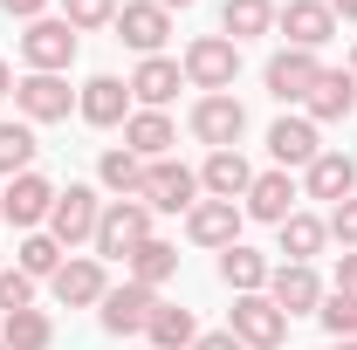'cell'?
<instances>
[{"mask_svg": "<svg viewBox=\"0 0 357 350\" xmlns=\"http://www.w3.org/2000/svg\"><path fill=\"white\" fill-rule=\"evenodd\" d=\"M178 69H185V89L220 96V89H234V76H241V48L227 42V35H192L185 55H178Z\"/></svg>", "mask_w": 357, "mask_h": 350, "instance_id": "1", "label": "cell"}, {"mask_svg": "<svg viewBox=\"0 0 357 350\" xmlns=\"http://www.w3.org/2000/svg\"><path fill=\"white\" fill-rule=\"evenodd\" d=\"M144 241H151V206H144V199H110L89 248H96V261H131Z\"/></svg>", "mask_w": 357, "mask_h": 350, "instance_id": "2", "label": "cell"}, {"mask_svg": "<svg viewBox=\"0 0 357 350\" xmlns=\"http://www.w3.org/2000/svg\"><path fill=\"white\" fill-rule=\"evenodd\" d=\"M76 28L62 21V14H42V21H28V35H21V62L35 69V76H62L69 62H76Z\"/></svg>", "mask_w": 357, "mask_h": 350, "instance_id": "3", "label": "cell"}, {"mask_svg": "<svg viewBox=\"0 0 357 350\" xmlns=\"http://www.w3.org/2000/svg\"><path fill=\"white\" fill-rule=\"evenodd\" d=\"M55 192H62V185H48L42 172L7 178V185H0V220H7V227H21V234H42L48 213H55Z\"/></svg>", "mask_w": 357, "mask_h": 350, "instance_id": "4", "label": "cell"}, {"mask_svg": "<svg viewBox=\"0 0 357 350\" xmlns=\"http://www.w3.org/2000/svg\"><path fill=\"white\" fill-rule=\"evenodd\" d=\"M137 199H144L151 213H192V206H199V172H185L178 158H151Z\"/></svg>", "mask_w": 357, "mask_h": 350, "instance_id": "5", "label": "cell"}, {"mask_svg": "<svg viewBox=\"0 0 357 350\" xmlns=\"http://www.w3.org/2000/svg\"><path fill=\"white\" fill-rule=\"evenodd\" d=\"M227 330H234L248 350H282V344H289V316L268 303V296H234V309H227Z\"/></svg>", "mask_w": 357, "mask_h": 350, "instance_id": "6", "label": "cell"}, {"mask_svg": "<svg viewBox=\"0 0 357 350\" xmlns=\"http://www.w3.org/2000/svg\"><path fill=\"white\" fill-rule=\"evenodd\" d=\"M96 220H103V199H96L89 185H62V192H55V213H48V234H55L62 254H69V248L96 241Z\"/></svg>", "mask_w": 357, "mask_h": 350, "instance_id": "7", "label": "cell"}, {"mask_svg": "<svg viewBox=\"0 0 357 350\" xmlns=\"http://www.w3.org/2000/svg\"><path fill=\"white\" fill-rule=\"evenodd\" d=\"M261 296L282 309V316H316L330 289H323V275H316L310 261H282L275 275H268V289H261Z\"/></svg>", "mask_w": 357, "mask_h": 350, "instance_id": "8", "label": "cell"}, {"mask_svg": "<svg viewBox=\"0 0 357 350\" xmlns=\"http://www.w3.org/2000/svg\"><path fill=\"white\" fill-rule=\"evenodd\" d=\"M14 110H21V124H62L69 110H76V89L62 83V76H21L14 83Z\"/></svg>", "mask_w": 357, "mask_h": 350, "instance_id": "9", "label": "cell"}, {"mask_svg": "<svg viewBox=\"0 0 357 350\" xmlns=\"http://www.w3.org/2000/svg\"><path fill=\"white\" fill-rule=\"evenodd\" d=\"M185 124H192V137H199V144L234 151V144H241V131H248V110H241V96H227V89H220V96H199Z\"/></svg>", "mask_w": 357, "mask_h": 350, "instance_id": "10", "label": "cell"}, {"mask_svg": "<svg viewBox=\"0 0 357 350\" xmlns=\"http://www.w3.org/2000/svg\"><path fill=\"white\" fill-rule=\"evenodd\" d=\"M48 296H55L62 309H96L103 296H110V275H103V261H96V254H69V261L55 268Z\"/></svg>", "mask_w": 357, "mask_h": 350, "instance_id": "11", "label": "cell"}, {"mask_svg": "<svg viewBox=\"0 0 357 350\" xmlns=\"http://www.w3.org/2000/svg\"><path fill=\"white\" fill-rule=\"evenodd\" d=\"M110 28H117V42L137 48V55H158V48L172 42V14H165L158 0H124Z\"/></svg>", "mask_w": 357, "mask_h": 350, "instance_id": "12", "label": "cell"}, {"mask_svg": "<svg viewBox=\"0 0 357 350\" xmlns=\"http://www.w3.org/2000/svg\"><path fill=\"white\" fill-rule=\"evenodd\" d=\"M151 309H158V289H144V282H124V289H110V296L96 303V323H103L110 337H144Z\"/></svg>", "mask_w": 357, "mask_h": 350, "instance_id": "13", "label": "cell"}, {"mask_svg": "<svg viewBox=\"0 0 357 350\" xmlns=\"http://www.w3.org/2000/svg\"><path fill=\"white\" fill-rule=\"evenodd\" d=\"M316 76H323V62H316L310 48H275V55H268V69H261V83H268L275 103H303Z\"/></svg>", "mask_w": 357, "mask_h": 350, "instance_id": "14", "label": "cell"}, {"mask_svg": "<svg viewBox=\"0 0 357 350\" xmlns=\"http://www.w3.org/2000/svg\"><path fill=\"white\" fill-rule=\"evenodd\" d=\"M296 199H303V185L275 165V172H255L248 199H241V213H248V220H268V227H282V220L296 213Z\"/></svg>", "mask_w": 357, "mask_h": 350, "instance_id": "15", "label": "cell"}, {"mask_svg": "<svg viewBox=\"0 0 357 350\" xmlns=\"http://www.w3.org/2000/svg\"><path fill=\"white\" fill-rule=\"evenodd\" d=\"M76 110H83V124L96 131H117L124 117H131V83H117V76H89L76 89Z\"/></svg>", "mask_w": 357, "mask_h": 350, "instance_id": "16", "label": "cell"}, {"mask_svg": "<svg viewBox=\"0 0 357 350\" xmlns=\"http://www.w3.org/2000/svg\"><path fill=\"white\" fill-rule=\"evenodd\" d=\"M275 28L289 35V48H323L330 35H337V14L323 7V0H289V7H275Z\"/></svg>", "mask_w": 357, "mask_h": 350, "instance_id": "17", "label": "cell"}, {"mask_svg": "<svg viewBox=\"0 0 357 350\" xmlns=\"http://www.w3.org/2000/svg\"><path fill=\"white\" fill-rule=\"evenodd\" d=\"M241 206H234V199H199V206H192V213H185V241H192V248H234V241H241Z\"/></svg>", "mask_w": 357, "mask_h": 350, "instance_id": "18", "label": "cell"}, {"mask_svg": "<svg viewBox=\"0 0 357 350\" xmlns=\"http://www.w3.org/2000/svg\"><path fill=\"white\" fill-rule=\"evenodd\" d=\"M357 110V76L351 69H323L310 83V96H303V117L310 124H337V117H351Z\"/></svg>", "mask_w": 357, "mask_h": 350, "instance_id": "19", "label": "cell"}, {"mask_svg": "<svg viewBox=\"0 0 357 350\" xmlns=\"http://www.w3.org/2000/svg\"><path fill=\"white\" fill-rule=\"evenodd\" d=\"M268 151H275V165L289 172V165H316L330 144L316 137V124H310V117H275V124H268Z\"/></svg>", "mask_w": 357, "mask_h": 350, "instance_id": "20", "label": "cell"}, {"mask_svg": "<svg viewBox=\"0 0 357 350\" xmlns=\"http://www.w3.org/2000/svg\"><path fill=\"white\" fill-rule=\"evenodd\" d=\"M178 89H185V69H178L172 55H144L131 69V103H144V110H165Z\"/></svg>", "mask_w": 357, "mask_h": 350, "instance_id": "21", "label": "cell"}, {"mask_svg": "<svg viewBox=\"0 0 357 350\" xmlns=\"http://www.w3.org/2000/svg\"><path fill=\"white\" fill-rule=\"evenodd\" d=\"M357 192V158L351 151H323L316 165H303V199H351Z\"/></svg>", "mask_w": 357, "mask_h": 350, "instance_id": "22", "label": "cell"}, {"mask_svg": "<svg viewBox=\"0 0 357 350\" xmlns=\"http://www.w3.org/2000/svg\"><path fill=\"white\" fill-rule=\"evenodd\" d=\"M248 185H255V165L241 158V144L234 151H206V165H199V192L206 199H248Z\"/></svg>", "mask_w": 357, "mask_h": 350, "instance_id": "23", "label": "cell"}, {"mask_svg": "<svg viewBox=\"0 0 357 350\" xmlns=\"http://www.w3.org/2000/svg\"><path fill=\"white\" fill-rule=\"evenodd\" d=\"M172 144H178V124L165 117V110H131V117H124V151H137L144 165L165 158Z\"/></svg>", "mask_w": 357, "mask_h": 350, "instance_id": "24", "label": "cell"}, {"mask_svg": "<svg viewBox=\"0 0 357 350\" xmlns=\"http://www.w3.org/2000/svg\"><path fill=\"white\" fill-rule=\"evenodd\" d=\"M268 275H275V268H268V254H255L248 241L220 248V282L234 289V296H261V289H268Z\"/></svg>", "mask_w": 357, "mask_h": 350, "instance_id": "25", "label": "cell"}, {"mask_svg": "<svg viewBox=\"0 0 357 350\" xmlns=\"http://www.w3.org/2000/svg\"><path fill=\"white\" fill-rule=\"evenodd\" d=\"M144 337H151V350H192V344H199V323H192V309L158 303L151 323H144Z\"/></svg>", "mask_w": 357, "mask_h": 350, "instance_id": "26", "label": "cell"}, {"mask_svg": "<svg viewBox=\"0 0 357 350\" xmlns=\"http://www.w3.org/2000/svg\"><path fill=\"white\" fill-rule=\"evenodd\" d=\"M268 28H275V0H227L220 7V35L234 48L255 42V35H268Z\"/></svg>", "mask_w": 357, "mask_h": 350, "instance_id": "27", "label": "cell"}, {"mask_svg": "<svg viewBox=\"0 0 357 350\" xmlns=\"http://www.w3.org/2000/svg\"><path fill=\"white\" fill-rule=\"evenodd\" d=\"M275 234H282V254H289V261H316V254L330 248V227H323L316 213H303V206H296V213L282 220Z\"/></svg>", "mask_w": 357, "mask_h": 350, "instance_id": "28", "label": "cell"}, {"mask_svg": "<svg viewBox=\"0 0 357 350\" xmlns=\"http://www.w3.org/2000/svg\"><path fill=\"white\" fill-rule=\"evenodd\" d=\"M96 178H103V192L137 199V192H144V158H137V151H124V144H110V151L96 158Z\"/></svg>", "mask_w": 357, "mask_h": 350, "instance_id": "29", "label": "cell"}, {"mask_svg": "<svg viewBox=\"0 0 357 350\" xmlns=\"http://www.w3.org/2000/svg\"><path fill=\"white\" fill-rule=\"evenodd\" d=\"M0 344H7V350H48V344H55L48 309H14V316H0Z\"/></svg>", "mask_w": 357, "mask_h": 350, "instance_id": "30", "label": "cell"}, {"mask_svg": "<svg viewBox=\"0 0 357 350\" xmlns=\"http://www.w3.org/2000/svg\"><path fill=\"white\" fill-rule=\"evenodd\" d=\"M69 261V254H62V241H55V234H21V248H14V268H21V275H35V282H55V268Z\"/></svg>", "mask_w": 357, "mask_h": 350, "instance_id": "31", "label": "cell"}, {"mask_svg": "<svg viewBox=\"0 0 357 350\" xmlns=\"http://www.w3.org/2000/svg\"><path fill=\"white\" fill-rule=\"evenodd\" d=\"M124 268H131V282H144V289H165V282L178 275V248L151 234V241H144V248H137V254H131Z\"/></svg>", "mask_w": 357, "mask_h": 350, "instance_id": "32", "label": "cell"}, {"mask_svg": "<svg viewBox=\"0 0 357 350\" xmlns=\"http://www.w3.org/2000/svg\"><path fill=\"white\" fill-rule=\"evenodd\" d=\"M35 151H42V137H35V124H0V178H21L35 172Z\"/></svg>", "mask_w": 357, "mask_h": 350, "instance_id": "33", "label": "cell"}, {"mask_svg": "<svg viewBox=\"0 0 357 350\" xmlns=\"http://www.w3.org/2000/svg\"><path fill=\"white\" fill-rule=\"evenodd\" d=\"M316 316H323V330H330L337 344H351V337H357V296H344V289H330Z\"/></svg>", "mask_w": 357, "mask_h": 350, "instance_id": "34", "label": "cell"}, {"mask_svg": "<svg viewBox=\"0 0 357 350\" xmlns=\"http://www.w3.org/2000/svg\"><path fill=\"white\" fill-rule=\"evenodd\" d=\"M62 21H69L76 35H89V28H110V21H117V0H62Z\"/></svg>", "mask_w": 357, "mask_h": 350, "instance_id": "35", "label": "cell"}, {"mask_svg": "<svg viewBox=\"0 0 357 350\" xmlns=\"http://www.w3.org/2000/svg\"><path fill=\"white\" fill-rule=\"evenodd\" d=\"M14 309H35V275L0 268V316H14Z\"/></svg>", "mask_w": 357, "mask_h": 350, "instance_id": "36", "label": "cell"}, {"mask_svg": "<svg viewBox=\"0 0 357 350\" xmlns=\"http://www.w3.org/2000/svg\"><path fill=\"white\" fill-rule=\"evenodd\" d=\"M323 227H330V241H337V248H357V192H351V199H337Z\"/></svg>", "mask_w": 357, "mask_h": 350, "instance_id": "37", "label": "cell"}, {"mask_svg": "<svg viewBox=\"0 0 357 350\" xmlns=\"http://www.w3.org/2000/svg\"><path fill=\"white\" fill-rule=\"evenodd\" d=\"M0 14H7V21H42L48 0H0Z\"/></svg>", "mask_w": 357, "mask_h": 350, "instance_id": "38", "label": "cell"}, {"mask_svg": "<svg viewBox=\"0 0 357 350\" xmlns=\"http://www.w3.org/2000/svg\"><path fill=\"white\" fill-rule=\"evenodd\" d=\"M337 289H344V296H357V248H344V254H337Z\"/></svg>", "mask_w": 357, "mask_h": 350, "instance_id": "39", "label": "cell"}, {"mask_svg": "<svg viewBox=\"0 0 357 350\" xmlns=\"http://www.w3.org/2000/svg\"><path fill=\"white\" fill-rule=\"evenodd\" d=\"M192 350H248V344H241L234 330H206V337H199V344H192Z\"/></svg>", "mask_w": 357, "mask_h": 350, "instance_id": "40", "label": "cell"}, {"mask_svg": "<svg viewBox=\"0 0 357 350\" xmlns=\"http://www.w3.org/2000/svg\"><path fill=\"white\" fill-rule=\"evenodd\" d=\"M323 7H330L337 21H357V0H323Z\"/></svg>", "mask_w": 357, "mask_h": 350, "instance_id": "41", "label": "cell"}, {"mask_svg": "<svg viewBox=\"0 0 357 350\" xmlns=\"http://www.w3.org/2000/svg\"><path fill=\"white\" fill-rule=\"evenodd\" d=\"M0 96H14V69L7 62H0Z\"/></svg>", "mask_w": 357, "mask_h": 350, "instance_id": "42", "label": "cell"}, {"mask_svg": "<svg viewBox=\"0 0 357 350\" xmlns=\"http://www.w3.org/2000/svg\"><path fill=\"white\" fill-rule=\"evenodd\" d=\"M158 7H165V14H172V7H192V0H158Z\"/></svg>", "mask_w": 357, "mask_h": 350, "instance_id": "43", "label": "cell"}, {"mask_svg": "<svg viewBox=\"0 0 357 350\" xmlns=\"http://www.w3.org/2000/svg\"><path fill=\"white\" fill-rule=\"evenodd\" d=\"M344 69H351V76H357V42H351V62H344Z\"/></svg>", "mask_w": 357, "mask_h": 350, "instance_id": "44", "label": "cell"}, {"mask_svg": "<svg viewBox=\"0 0 357 350\" xmlns=\"http://www.w3.org/2000/svg\"><path fill=\"white\" fill-rule=\"evenodd\" d=\"M337 350H357V337H351V344H337Z\"/></svg>", "mask_w": 357, "mask_h": 350, "instance_id": "45", "label": "cell"}, {"mask_svg": "<svg viewBox=\"0 0 357 350\" xmlns=\"http://www.w3.org/2000/svg\"><path fill=\"white\" fill-rule=\"evenodd\" d=\"M0 350H7V344H0Z\"/></svg>", "mask_w": 357, "mask_h": 350, "instance_id": "46", "label": "cell"}]
</instances>
